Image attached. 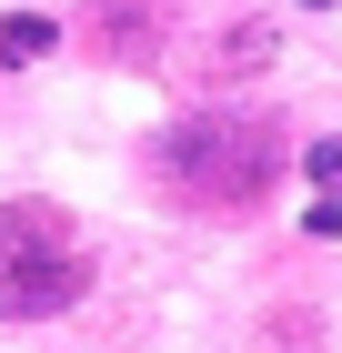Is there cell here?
<instances>
[{
    "instance_id": "cell-3",
    "label": "cell",
    "mask_w": 342,
    "mask_h": 353,
    "mask_svg": "<svg viewBox=\"0 0 342 353\" xmlns=\"http://www.w3.org/2000/svg\"><path fill=\"white\" fill-rule=\"evenodd\" d=\"M51 30H61V21H41V10H10V30H0V61H41V51H51Z\"/></svg>"
},
{
    "instance_id": "cell-4",
    "label": "cell",
    "mask_w": 342,
    "mask_h": 353,
    "mask_svg": "<svg viewBox=\"0 0 342 353\" xmlns=\"http://www.w3.org/2000/svg\"><path fill=\"white\" fill-rule=\"evenodd\" d=\"M302 182H322V202H342V132H322L302 152Z\"/></svg>"
},
{
    "instance_id": "cell-2",
    "label": "cell",
    "mask_w": 342,
    "mask_h": 353,
    "mask_svg": "<svg viewBox=\"0 0 342 353\" xmlns=\"http://www.w3.org/2000/svg\"><path fill=\"white\" fill-rule=\"evenodd\" d=\"M91 293V243L61 202H0V323H51Z\"/></svg>"
},
{
    "instance_id": "cell-1",
    "label": "cell",
    "mask_w": 342,
    "mask_h": 353,
    "mask_svg": "<svg viewBox=\"0 0 342 353\" xmlns=\"http://www.w3.org/2000/svg\"><path fill=\"white\" fill-rule=\"evenodd\" d=\"M151 182L171 202H191V212H252L282 182V132H272V111L202 101V111L151 132Z\"/></svg>"
},
{
    "instance_id": "cell-5",
    "label": "cell",
    "mask_w": 342,
    "mask_h": 353,
    "mask_svg": "<svg viewBox=\"0 0 342 353\" xmlns=\"http://www.w3.org/2000/svg\"><path fill=\"white\" fill-rule=\"evenodd\" d=\"M302 10H332V0H302Z\"/></svg>"
}]
</instances>
